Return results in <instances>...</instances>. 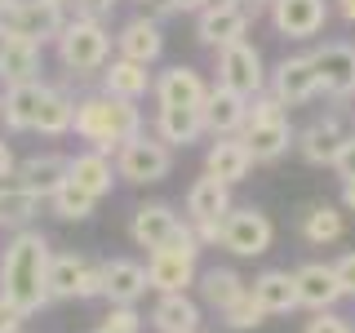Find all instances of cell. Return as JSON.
Segmentation results:
<instances>
[{
  "mask_svg": "<svg viewBox=\"0 0 355 333\" xmlns=\"http://www.w3.org/2000/svg\"><path fill=\"white\" fill-rule=\"evenodd\" d=\"M49 271H53V244L44 231L22 227L5 240V249H0V293L9 302H18L27 316H36L53 302Z\"/></svg>",
  "mask_w": 355,
  "mask_h": 333,
  "instance_id": "obj_1",
  "label": "cell"
},
{
  "mask_svg": "<svg viewBox=\"0 0 355 333\" xmlns=\"http://www.w3.org/2000/svg\"><path fill=\"white\" fill-rule=\"evenodd\" d=\"M71 133L85 147H94L103 155H116L129 138L142 133V111H138V103H129V98L85 94V98H76V129Z\"/></svg>",
  "mask_w": 355,
  "mask_h": 333,
  "instance_id": "obj_2",
  "label": "cell"
},
{
  "mask_svg": "<svg viewBox=\"0 0 355 333\" xmlns=\"http://www.w3.org/2000/svg\"><path fill=\"white\" fill-rule=\"evenodd\" d=\"M111 44H116V36L107 31L103 18H67L62 36L53 40V53H58L62 71L67 76H103V67L111 62Z\"/></svg>",
  "mask_w": 355,
  "mask_h": 333,
  "instance_id": "obj_3",
  "label": "cell"
},
{
  "mask_svg": "<svg viewBox=\"0 0 355 333\" xmlns=\"http://www.w3.org/2000/svg\"><path fill=\"white\" fill-rule=\"evenodd\" d=\"M240 138L249 142V151H253L258 164H275L297 142V133H293V125H288V116H284V103L271 94V89L258 94V98H249V125H244Z\"/></svg>",
  "mask_w": 355,
  "mask_h": 333,
  "instance_id": "obj_4",
  "label": "cell"
},
{
  "mask_svg": "<svg viewBox=\"0 0 355 333\" xmlns=\"http://www.w3.org/2000/svg\"><path fill=\"white\" fill-rule=\"evenodd\" d=\"M200 236L191 231V222H187L182 231H178V240H169L164 249H151L147 253V280L155 293H187L196 280H200Z\"/></svg>",
  "mask_w": 355,
  "mask_h": 333,
  "instance_id": "obj_5",
  "label": "cell"
},
{
  "mask_svg": "<svg viewBox=\"0 0 355 333\" xmlns=\"http://www.w3.org/2000/svg\"><path fill=\"white\" fill-rule=\"evenodd\" d=\"M116 173H120V182H129V187L164 182V178L173 173V147L155 129L151 133L142 129L138 138H129L125 147L116 151Z\"/></svg>",
  "mask_w": 355,
  "mask_h": 333,
  "instance_id": "obj_6",
  "label": "cell"
},
{
  "mask_svg": "<svg viewBox=\"0 0 355 333\" xmlns=\"http://www.w3.org/2000/svg\"><path fill=\"white\" fill-rule=\"evenodd\" d=\"M62 27H67V9L49 5V0H0V36L49 44L62 36Z\"/></svg>",
  "mask_w": 355,
  "mask_h": 333,
  "instance_id": "obj_7",
  "label": "cell"
},
{
  "mask_svg": "<svg viewBox=\"0 0 355 333\" xmlns=\"http://www.w3.org/2000/svg\"><path fill=\"white\" fill-rule=\"evenodd\" d=\"M49 293L53 302H89V298L107 293V271L98 258L85 253H53V271H49Z\"/></svg>",
  "mask_w": 355,
  "mask_h": 333,
  "instance_id": "obj_8",
  "label": "cell"
},
{
  "mask_svg": "<svg viewBox=\"0 0 355 333\" xmlns=\"http://www.w3.org/2000/svg\"><path fill=\"white\" fill-rule=\"evenodd\" d=\"M218 85L231 89V94H240V98H258V94H266V85H271V71H266L262 53L253 49L249 40H236V44H227V49H218Z\"/></svg>",
  "mask_w": 355,
  "mask_h": 333,
  "instance_id": "obj_9",
  "label": "cell"
},
{
  "mask_svg": "<svg viewBox=\"0 0 355 333\" xmlns=\"http://www.w3.org/2000/svg\"><path fill=\"white\" fill-rule=\"evenodd\" d=\"M275 240V222L258 205H236L222 218V249L236 258H262Z\"/></svg>",
  "mask_w": 355,
  "mask_h": 333,
  "instance_id": "obj_10",
  "label": "cell"
},
{
  "mask_svg": "<svg viewBox=\"0 0 355 333\" xmlns=\"http://www.w3.org/2000/svg\"><path fill=\"white\" fill-rule=\"evenodd\" d=\"M253 14L236 0H214L209 9H200L196 14V40L209 44V49H227V44L244 40V31H249Z\"/></svg>",
  "mask_w": 355,
  "mask_h": 333,
  "instance_id": "obj_11",
  "label": "cell"
},
{
  "mask_svg": "<svg viewBox=\"0 0 355 333\" xmlns=\"http://www.w3.org/2000/svg\"><path fill=\"white\" fill-rule=\"evenodd\" d=\"M266 18H271L275 36L311 40V36H320L324 22H329V0H271Z\"/></svg>",
  "mask_w": 355,
  "mask_h": 333,
  "instance_id": "obj_12",
  "label": "cell"
},
{
  "mask_svg": "<svg viewBox=\"0 0 355 333\" xmlns=\"http://www.w3.org/2000/svg\"><path fill=\"white\" fill-rule=\"evenodd\" d=\"M266 89H271V94L280 98L284 107H302V103H311V98L324 94V85H320V71H315V62H311V53H293V58L275 62L271 85H266Z\"/></svg>",
  "mask_w": 355,
  "mask_h": 333,
  "instance_id": "obj_13",
  "label": "cell"
},
{
  "mask_svg": "<svg viewBox=\"0 0 355 333\" xmlns=\"http://www.w3.org/2000/svg\"><path fill=\"white\" fill-rule=\"evenodd\" d=\"M187 227V218L173 214V205H164V200H151V205H138L129 218V240L138 244V249H164L169 240H178V231Z\"/></svg>",
  "mask_w": 355,
  "mask_h": 333,
  "instance_id": "obj_14",
  "label": "cell"
},
{
  "mask_svg": "<svg viewBox=\"0 0 355 333\" xmlns=\"http://www.w3.org/2000/svg\"><path fill=\"white\" fill-rule=\"evenodd\" d=\"M209 89L214 85H205V76H200L196 67L173 62V67H164V71L155 76L151 94H155V107H205Z\"/></svg>",
  "mask_w": 355,
  "mask_h": 333,
  "instance_id": "obj_15",
  "label": "cell"
},
{
  "mask_svg": "<svg viewBox=\"0 0 355 333\" xmlns=\"http://www.w3.org/2000/svg\"><path fill=\"white\" fill-rule=\"evenodd\" d=\"M311 62H315L320 85H324L329 98H351L355 94V44L329 40V44H320V49L311 53Z\"/></svg>",
  "mask_w": 355,
  "mask_h": 333,
  "instance_id": "obj_16",
  "label": "cell"
},
{
  "mask_svg": "<svg viewBox=\"0 0 355 333\" xmlns=\"http://www.w3.org/2000/svg\"><path fill=\"white\" fill-rule=\"evenodd\" d=\"M44 98H49V85H44V80L9 85L5 98H0V125H5L9 133H36Z\"/></svg>",
  "mask_w": 355,
  "mask_h": 333,
  "instance_id": "obj_17",
  "label": "cell"
},
{
  "mask_svg": "<svg viewBox=\"0 0 355 333\" xmlns=\"http://www.w3.org/2000/svg\"><path fill=\"white\" fill-rule=\"evenodd\" d=\"M116 53H120V58H129V62H142V67L160 62V53H164V31H160V18H151V14L129 18L125 27L116 31Z\"/></svg>",
  "mask_w": 355,
  "mask_h": 333,
  "instance_id": "obj_18",
  "label": "cell"
},
{
  "mask_svg": "<svg viewBox=\"0 0 355 333\" xmlns=\"http://www.w3.org/2000/svg\"><path fill=\"white\" fill-rule=\"evenodd\" d=\"M253 164H258V160H253L249 142H244L240 133H231V138H214L209 151H205V173H214L218 182H227V187L244 182Z\"/></svg>",
  "mask_w": 355,
  "mask_h": 333,
  "instance_id": "obj_19",
  "label": "cell"
},
{
  "mask_svg": "<svg viewBox=\"0 0 355 333\" xmlns=\"http://www.w3.org/2000/svg\"><path fill=\"white\" fill-rule=\"evenodd\" d=\"M231 187L227 182H218L214 173H205V178H196L191 187H187V222L191 227H205V222H222L231 214Z\"/></svg>",
  "mask_w": 355,
  "mask_h": 333,
  "instance_id": "obj_20",
  "label": "cell"
},
{
  "mask_svg": "<svg viewBox=\"0 0 355 333\" xmlns=\"http://www.w3.org/2000/svg\"><path fill=\"white\" fill-rule=\"evenodd\" d=\"M293 275H297V302L311 307V311H333L338 298H347L333 262H302Z\"/></svg>",
  "mask_w": 355,
  "mask_h": 333,
  "instance_id": "obj_21",
  "label": "cell"
},
{
  "mask_svg": "<svg viewBox=\"0 0 355 333\" xmlns=\"http://www.w3.org/2000/svg\"><path fill=\"white\" fill-rule=\"evenodd\" d=\"M205 129L214 133V138H231V133H244V125H249V98L231 94V89L214 85L205 98Z\"/></svg>",
  "mask_w": 355,
  "mask_h": 333,
  "instance_id": "obj_22",
  "label": "cell"
},
{
  "mask_svg": "<svg viewBox=\"0 0 355 333\" xmlns=\"http://www.w3.org/2000/svg\"><path fill=\"white\" fill-rule=\"evenodd\" d=\"M67 164H71V155H62V151H36V155H27V160H18L14 178L27 191H36L40 200H49L67 182Z\"/></svg>",
  "mask_w": 355,
  "mask_h": 333,
  "instance_id": "obj_23",
  "label": "cell"
},
{
  "mask_svg": "<svg viewBox=\"0 0 355 333\" xmlns=\"http://www.w3.org/2000/svg\"><path fill=\"white\" fill-rule=\"evenodd\" d=\"M67 178H71L80 191H89L94 200H103L111 196V187H116V160L103 151H94V147H85V151H76L71 155V164H67Z\"/></svg>",
  "mask_w": 355,
  "mask_h": 333,
  "instance_id": "obj_24",
  "label": "cell"
},
{
  "mask_svg": "<svg viewBox=\"0 0 355 333\" xmlns=\"http://www.w3.org/2000/svg\"><path fill=\"white\" fill-rule=\"evenodd\" d=\"M249 293L258 298V307L266 311V316H288V311L302 307V302H297V275L284 271V266H271V271L253 275Z\"/></svg>",
  "mask_w": 355,
  "mask_h": 333,
  "instance_id": "obj_25",
  "label": "cell"
},
{
  "mask_svg": "<svg viewBox=\"0 0 355 333\" xmlns=\"http://www.w3.org/2000/svg\"><path fill=\"white\" fill-rule=\"evenodd\" d=\"M40 49L44 44L36 40H22V36H0V85H27L40 80Z\"/></svg>",
  "mask_w": 355,
  "mask_h": 333,
  "instance_id": "obj_26",
  "label": "cell"
},
{
  "mask_svg": "<svg viewBox=\"0 0 355 333\" xmlns=\"http://www.w3.org/2000/svg\"><path fill=\"white\" fill-rule=\"evenodd\" d=\"M103 271H107V293L103 298L111 307H138V298L151 289L147 266L133 262V258H111V262H103Z\"/></svg>",
  "mask_w": 355,
  "mask_h": 333,
  "instance_id": "obj_27",
  "label": "cell"
},
{
  "mask_svg": "<svg viewBox=\"0 0 355 333\" xmlns=\"http://www.w3.org/2000/svg\"><path fill=\"white\" fill-rule=\"evenodd\" d=\"M342 138H347V129H342V116H324V120H311V125L297 133V155H302L306 164H333V155H338Z\"/></svg>",
  "mask_w": 355,
  "mask_h": 333,
  "instance_id": "obj_28",
  "label": "cell"
},
{
  "mask_svg": "<svg viewBox=\"0 0 355 333\" xmlns=\"http://www.w3.org/2000/svg\"><path fill=\"white\" fill-rule=\"evenodd\" d=\"M155 89V76L147 71L142 62H129V58H111L107 67H103V94H111V98H129V103H142Z\"/></svg>",
  "mask_w": 355,
  "mask_h": 333,
  "instance_id": "obj_29",
  "label": "cell"
},
{
  "mask_svg": "<svg viewBox=\"0 0 355 333\" xmlns=\"http://www.w3.org/2000/svg\"><path fill=\"white\" fill-rule=\"evenodd\" d=\"M155 133L178 151V147H191V142L205 138V111L200 107H155Z\"/></svg>",
  "mask_w": 355,
  "mask_h": 333,
  "instance_id": "obj_30",
  "label": "cell"
},
{
  "mask_svg": "<svg viewBox=\"0 0 355 333\" xmlns=\"http://www.w3.org/2000/svg\"><path fill=\"white\" fill-rule=\"evenodd\" d=\"M155 333H200V302L187 293H160L151 307Z\"/></svg>",
  "mask_w": 355,
  "mask_h": 333,
  "instance_id": "obj_31",
  "label": "cell"
},
{
  "mask_svg": "<svg viewBox=\"0 0 355 333\" xmlns=\"http://www.w3.org/2000/svg\"><path fill=\"white\" fill-rule=\"evenodd\" d=\"M249 293V280H240V271H231V266H209V271H200V298H205L209 311H231L240 302V298Z\"/></svg>",
  "mask_w": 355,
  "mask_h": 333,
  "instance_id": "obj_32",
  "label": "cell"
},
{
  "mask_svg": "<svg viewBox=\"0 0 355 333\" xmlns=\"http://www.w3.org/2000/svg\"><path fill=\"white\" fill-rule=\"evenodd\" d=\"M40 214V196L36 191H27V187L18 182V178H9V182H0V231H22V227H31Z\"/></svg>",
  "mask_w": 355,
  "mask_h": 333,
  "instance_id": "obj_33",
  "label": "cell"
},
{
  "mask_svg": "<svg viewBox=\"0 0 355 333\" xmlns=\"http://www.w3.org/2000/svg\"><path fill=\"white\" fill-rule=\"evenodd\" d=\"M76 129V98L67 89H53L49 85V98L40 107V120H36V133L40 138H67Z\"/></svg>",
  "mask_w": 355,
  "mask_h": 333,
  "instance_id": "obj_34",
  "label": "cell"
},
{
  "mask_svg": "<svg viewBox=\"0 0 355 333\" xmlns=\"http://www.w3.org/2000/svg\"><path fill=\"white\" fill-rule=\"evenodd\" d=\"M342 231H347V214L338 205H329V200H320V205H311L302 214V240L306 244H333V240H342Z\"/></svg>",
  "mask_w": 355,
  "mask_h": 333,
  "instance_id": "obj_35",
  "label": "cell"
},
{
  "mask_svg": "<svg viewBox=\"0 0 355 333\" xmlns=\"http://www.w3.org/2000/svg\"><path fill=\"white\" fill-rule=\"evenodd\" d=\"M44 205H49V209H53V218H62V222H85V218L98 209V200L89 196V191H80V187L67 178V182H62L49 200H44Z\"/></svg>",
  "mask_w": 355,
  "mask_h": 333,
  "instance_id": "obj_36",
  "label": "cell"
},
{
  "mask_svg": "<svg viewBox=\"0 0 355 333\" xmlns=\"http://www.w3.org/2000/svg\"><path fill=\"white\" fill-rule=\"evenodd\" d=\"M262 320H266V311L258 307V298H253V293H244L231 311H222V325H227V329H258Z\"/></svg>",
  "mask_w": 355,
  "mask_h": 333,
  "instance_id": "obj_37",
  "label": "cell"
},
{
  "mask_svg": "<svg viewBox=\"0 0 355 333\" xmlns=\"http://www.w3.org/2000/svg\"><path fill=\"white\" fill-rule=\"evenodd\" d=\"M94 333H142V316L138 307H111L103 320H98Z\"/></svg>",
  "mask_w": 355,
  "mask_h": 333,
  "instance_id": "obj_38",
  "label": "cell"
},
{
  "mask_svg": "<svg viewBox=\"0 0 355 333\" xmlns=\"http://www.w3.org/2000/svg\"><path fill=\"white\" fill-rule=\"evenodd\" d=\"M302 333H355V325L338 311H315V316L302 325Z\"/></svg>",
  "mask_w": 355,
  "mask_h": 333,
  "instance_id": "obj_39",
  "label": "cell"
},
{
  "mask_svg": "<svg viewBox=\"0 0 355 333\" xmlns=\"http://www.w3.org/2000/svg\"><path fill=\"white\" fill-rule=\"evenodd\" d=\"M329 169L338 173L342 182H351V178H355V133H347V138H342V147H338V155H333Z\"/></svg>",
  "mask_w": 355,
  "mask_h": 333,
  "instance_id": "obj_40",
  "label": "cell"
},
{
  "mask_svg": "<svg viewBox=\"0 0 355 333\" xmlns=\"http://www.w3.org/2000/svg\"><path fill=\"white\" fill-rule=\"evenodd\" d=\"M22 325H27V311L0 293V333H22Z\"/></svg>",
  "mask_w": 355,
  "mask_h": 333,
  "instance_id": "obj_41",
  "label": "cell"
},
{
  "mask_svg": "<svg viewBox=\"0 0 355 333\" xmlns=\"http://www.w3.org/2000/svg\"><path fill=\"white\" fill-rule=\"evenodd\" d=\"M333 266H338V280H342V293H347V298H355V249H351V253H342V258L333 262Z\"/></svg>",
  "mask_w": 355,
  "mask_h": 333,
  "instance_id": "obj_42",
  "label": "cell"
},
{
  "mask_svg": "<svg viewBox=\"0 0 355 333\" xmlns=\"http://www.w3.org/2000/svg\"><path fill=\"white\" fill-rule=\"evenodd\" d=\"M116 5H120V0H76V14H85V18H107Z\"/></svg>",
  "mask_w": 355,
  "mask_h": 333,
  "instance_id": "obj_43",
  "label": "cell"
},
{
  "mask_svg": "<svg viewBox=\"0 0 355 333\" xmlns=\"http://www.w3.org/2000/svg\"><path fill=\"white\" fill-rule=\"evenodd\" d=\"M14 173H18V155H14V147L5 142V133H0V182H9Z\"/></svg>",
  "mask_w": 355,
  "mask_h": 333,
  "instance_id": "obj_44",
  "label": "cell"
},
{
  "mask_svg": "<svg viewBox=\"0 0 355 333\" xmlns=\"http://www.w3.org/2000/svg\"><path fill=\"white\" fill-rule=\"evenodd\" d=\"M142 5V14H151V18H169L173 14V0H138Z\"/></svg>",
  "mask_w": 355,
  "mask_h": 333,
  "instance_id": "obj_45",
  "label": "cell"
},
{
  "mask_svg": "<svg viewBox=\"0 0 355 333\" xmlns=\"http://www.w3.org/2000/svg\"><path fill=\"white\" fill-rule=\"evenodd\" d=\"M214 0H173V14H200V9H209Z\"/></svg>",
  "mask_w": 355,
  "mask_h": 333,
  "instance_id": "obj_46",
  "label": "cell"
},
{
  "mask_svg": "<svg viewBox=\"0 0 355 333\" xmlns=\"http://www.w3.org/2000/svg\"><path fill=\"white\" fill-rule=\"evenodd\" d=\"M342 209L355 214V178H351V182H342Z\"/></svg>",
  "mask_w": 355,
  "mask_h": 333,
  "instance_id": "obj_47",
  "label": "cell"
},
{
  "mask_svg": "<svg viewBox=\"0 0 355 333\" xmlns=\"http://www.w3.org/2000/svg\"><path fill=\"white\" fill-rule=\"evenodd\" d=\"M236 5H244L253 18H258V14H266V9H271V0H236Z\"/></svg>",
  "mask_w": 355,
  "mask_h": 333,
  "instance_id": "obj_48",
  "label": "cell"
},
{
  "mask_svg": "<svg viewBox=\"0 0 355 333\" xmlns=\"http://www.w3.org/2000/svg\"><path fill=\"white\" fill-rule=\"evenodd\" d=\"M338 14L347 22H355V0H338Z\"/></svg>",
  "mask_w": 355,
  "mask_h": 333,
  "instance_id": "obj_49",
  "label": "cell"
},
{
  "mask_svg": "<svg viewBox=\"0 0 355 333\" xmlns=\"http://www.w3.org/2000/svg\"><path fill=\"white\" fill-rule=\"evenodd\" d=\"M49 5H58V9H76V0H49Z\"/></svg>",
  "mask_w": 355,
  "mask_h": 333,
  "instance_id": "obj_50",
  "label": "cell"
}]
</instances>
